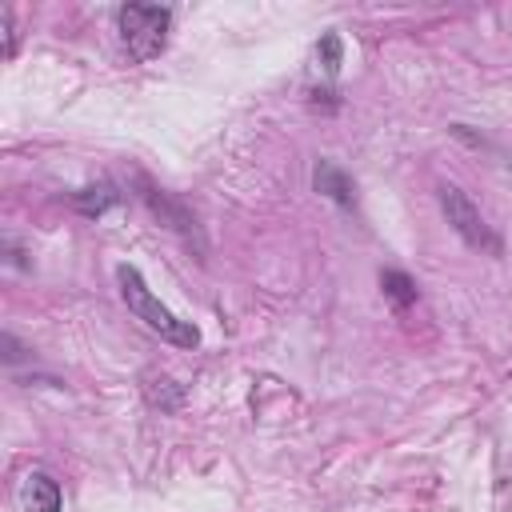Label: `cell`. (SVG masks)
I'll return each instance as SVG.
<instances>
[{
    "label": "cell",
    "mask_w": 512,
    "mask_h": 512,
    "mask_svg": "<svg viewBox=\"0 0 512 512\" xmlns=\"http://www.w3.org/2000/svg\"><path fill=\"white\" fill-rule=\"evenodd\" d=\"M116 280H120V296H124L128 312H132L136 320H144L156 336H164V340L176 344V348H196V344H200V328H196L192 320H180L172 308H164L132 264H120V268H116Z\"/></svg>",
    "instance_id": "obj_1"
},
{
    "label": "cell",
    "mask_w": 512,
    "mask_h": 512,
    "mask_svg": "<svg viewBox=\"0 0 512 512\" xmlns=\"http://www.w3.org/2000/svg\"><path fill=\"white\" fill-rule=\"evenodd\" d=\"M116 24H120V36H124L128 52L136 60H148V56L164 52V40H168V28H172V12L160 8V4H124L116 12Z\"/></svg>",
    "instance_id": "obj_2"
},
{
    "label": "cell",
    "mask_w": 512,
    "mask_h": 512,
    "mask_svg": "<svg viewBox=\"0 0 512 512\" xmlns=\"http://www.w3.org/2000/svg\"><path fill=\"white\" fill-rule=\"evenodd\" d=\"M440 208H444L448 224L456 228V236H460L468 248H476V252H488V256H500V252H504L500 236L492 232V224L484 220V212L472 204V196H468L464 188H456V184H444V188H440Z\"/></svg>",
    "instance_id": "obj_3"
},
{
    "label": "cell",
    "mask_w": 512,
    "mask_h": 512,
    "mask_svg": "<svg viewBox=\"0 0 512 512\" xmlns=\"http://www.w3.org/2000/svg\"><path fill=\"white\" fill-rule=\"evenodd\" d=\"M136 184H140V200H144V204H148V208H152L168 228H176V232H184V236H192V232H196V220H192V216H188V212H184V208H180L164 188H156V184H152V180H144V176H136Z\"/></svg>",
    "instance_id": "obj_4"
},
{
    "label": "cell",
    "mask_w": 512,
    "mask_h": 512,
    "mask_svg": "<svg viewBox=\"0 0 512 512\" xmlns=\"http://www.w3.org/2000/svg\"><path fill=\"white\" fill-rule=\"evenodd\" d=\"M20 504L28 512H60L64 508V492L48 472H28L20 484Z\"/></svg>",
    "instance_id": "obj_5"
},
{
    "label": "cell",
    "mask_w": 512,
    "mask_h": 512,
    "mask_svg": "<svg viewBox=\"0 0 512 512\" xmlns=\"http://www.w3.org/2000/svg\"><path fill=\"white\" fill-rule=\"evenodd\" d=\"M312 184H316L320 196H328V200L340 204V208H352V204H356V184H352V176H348L340 164H332V160H320V164H316Z\"/></svg>",
    "instance_id": "obj_6"
},
{
    "label": "cell",
    "mask_w": 512,
    "mask_h": 512,
    "mask_svg": "<svg viewBox=\"0 0 512 512\" xmlns=\"http://www.w3.org/2000/svg\"><path fill=\"white\" fill-rule=\"evenodd\" d=\"M116 204H120L116 184H88V188L72 192V208H76L80 216H104V212L116 208Z\"/></svg>",
    "instance_id": "obj_7"
},
{
    "label": "cell",
    "mask_w": 512,
    "mask_h": 512,
    "mask_svg": "<svg viewBox=\"0 0 512 512\" xmlns=\"http://www.w3.org/2000/svg\"><path fill=\"white\" fill-rule=\"evenodd\" d=\"M380 288H384V296H392L400 308L416 304V280H412V276H404V272H396V268L380 272Z\"/></svg>",
    "instance_id": "obj_8"
},
{
    "label": "cell",
    "mask_w": 512,
    "mask_h": 512,
    "mask_svg": "<svg viewBox=\"0 0 512 512\" xmlns=\"http://www.w3.org/2000/svg\"><path fill=\"white\" fill-rule=\"evenodd\" d=\"M316 56H320L324 72H328V76H336V72H340V64H344V44H340V36H336V32H324V36H320V44H316Z\"/></svg>",
    "instance_id": "obj_9"
}]
</instances>
